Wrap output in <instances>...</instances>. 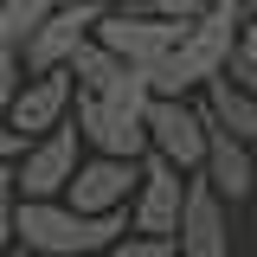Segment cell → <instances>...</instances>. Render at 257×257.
Segmentation results:
<instances>
[{"label": "cell", "instance_id": "6da1fadb", "mask_svg": "<svg viewBox=\"0 0 257 257\" xmlns=\"http://www.w3.org/2000/svg\"><path fill=\"white\" fill-rule=\"evenodd\" d=\"M128 238V219H84L64 199H20L13 212V251L26 257H103Z\"/></svg>", "mask_w": 257, "mask_h": 257}, {"label": "cell", "instance_id": "7a4b0ae2", "mask_svg": "<svg viewBox=\"0 0 257 257\" xmlns=\"http://www.w3.org/2000/svg\"><path fill=\"white\" fill-rule=\"evenodd\" d=\"M148 77L142 71H122L103 96H77V142H90L103 161H142L148 155V135H142V116H148Z\"/></svg>", "mask_w": 257, "mask_h": 257}, {"label": "cell", "instance_id": "3957f363", "mask_svg": "<svg viewBox=\"0 0 257 257\" xmlns=\"http://www.w3.org/2000/svg\"><path fill=\"white\" fill-rule=\"evenodd\" d=\"M187 39V26H174V20H161V13H148V7H122V13H103L90 32V45H103L116 64H128V71H155L174 45Z\"/></svg>", "mask_w": 257, "mask_h": 257}, {"label": "cell", "instance_id": "277c9868", "mask_svg": "<svg viewBox=\"0 0 257 257\" xmlns=\"http://www.w3.org/2000/svg\"><path fill=\"white\" fill-rule=\"evenodd\" d=\"M135 180H142V161H77L71 187H64V206L84 212V219H128V199H135Z\"/></svg>", "mask_w": 257, "mask_h": 257}, {"label": "cell", "instance_id": "5b68a950", "mask_svg": "<svg viewBox=\"0 0 257 257\" xmlns=\"http://www.w3.org/2000/svg\"><path fill=\"white\" fill-rule=\"evenodd\" d=\"M142 135H148V155L167 161L174 174H199V155H206V116L199 103H148L142 116Z\"/></svg>", "mask_w": 257, "mask_h": 257}, {"label": "cell", "instance_id": "8992f818", "mask_svg": "<svg viewBox=\"0 0 257 257\" xmlns=\"http://www.w3.org/2000/svg\"><path fill=\"white\" fill-rule=\"evenodd\" d=\"M180 199H187V174H174L167 161L142 155V180H135V199H128V231L174 244V231H180Z\"/></svg>", "mask_w": 257, "mask_h": 257}, {"label": "cell", "instance_id": "52a82bcc", "mask_svg": "<svg viewBox=\"0 0 257 257\" xmlns=\"http://www.w3.org/2000/svg\"><path fill=\"white\" fill-rule=\"evenodd\" d=\"M96 20H103L96 7H84V0H64L58 13H52V20H45V26L26 39V52H20L26 77H52V71H64V64H71L84 45H90Z\"/></svg>", "mask_w": 257, "mask_h": 257}, {"label": "cell", "instance_id": "ba28073f", "mask_svg": "<svg viewBox=\"0 0 257 257\" xmlns=\"http://www.w3.org/2000/svg\"><path fill=\"white\" fill-rule=\"evenodd\" d=\"M77 128L64 122L52 128V135H39V142H26V155H20V167H13V187H20V199H64V187H71V174H77Z\"/></svg>", "mask_w": 257, "mask_h": 257}, {"label": "cell", "instance_id": "9c48e42d", "mask_svg": "<svg viewBox=\"0 0 257 257\" xmlns=\"http://www.w3.org/2000/svg\"><path fill=\"white\" fill-rule=\"evenodd\" d=\"M174 257H231V212H225V199L206 187L199 174H187V199H180Z\"/></svg>", "mask_w": 257, "mask_h": 257}, {"label": "cell", "instance_id": "30bf717a", "mask_svg": "<svg viewBox=\"0 0 257 257\" xmlns=\"http://www.w3.org/2000/svg\"><path fill=\"white\" fill-rule=\"evenodd\" d=\"M71 103H77V84L52 71V77H26L20 96H13V109H7V128L20 135V142H39V135H52V128L71 122Z\"/></svg>", "mask_w": 257, "mask_h": 257}, {"label": "cell", "instance_id": "8fae6325", "mask_svg": "<svg viewBox=\"0 0 257 257\" xmlns=\"http://www.w3.org/2000/svg\"><path fill=\"white\" fill-rule=\"evenodd\" d=\"M206 116V109H199ZM199 180L219 193L225 206H244L257 187V167H251V148L244 142H231L225 128H212V116H206V155H199Z\"/></svg>", "mask_w": 257, "mask_h": 257}, {"label": "cell", "instance_id": "7c38bea8", "mask_svg": "<svg viewBox=\"0 0 257 257\" xmlns=\"http://www.w3.org/2000/svg\"><path fill=\"white\" fill-rule=\"evenodd\" d=\"M206 116H212V128H225L231 142H244V148H257V96L231 90L225 77H212L206 84V103H199Z\"/></svg>", "mask_w": 257, "mask_h": 257}, {"label": "cell", "instance_id": "4fadbf2b", "mask_svg": "<svg viewBox=\"0 0 257 257\" xmlns=\"http://www.w3.org/2000/svg\"><path fill=\"white\" fill-rule=\"evenodd\" d=\"M58 7L64 0H0V45H7V52H26V39L45 26Z\"/></svg>", "mask_w": 257, "mask_h": 257}, {"label": "cell", "instance_id": "5bb4252c", "mask_svg": "<svg viewBox=\"0 0 257 257\" xmlns=\"http://www.w3.org/2000/svg\"><path fill=\"white\" fill-rule=\"evenodd\" d=\"M20 84H26V64H20V52H7V45H0V122H7V109H13Z\"/></svg>", "mask_w": 257, "mask_h": 257}, {"label": "cell", "instance_id": "9a60e30c", "mask_svg": "<svg viewBox=\"0 0 257 257\" xmlns=\"http://www.w3.org/2000/svg\"><path fill=\"white\" fill-rule=\"evenodd\" d=\"M103 257H174V244H167V238H135V231H128V238H116Z\"/></svg>", "mask_w": 257, "mask_h": 257}, {"label": "cell", "instance_id": "2e32d148", "mask_svg": "<svg viewBox=\"0 0 257 257\" xmlns=\"http://www.w3.org/2000/svg\"><path fill=\"white\" fill-rule=\"evenodd\" d=\"M142 7H148V13H161V20H174V26H193L212 0H142Z\"/></svg>", "mask_w": 257, "mask_h": 257}, {"label": "cell", "instance_id": "e0dca14e", "mask_svg": "<svg viewBox=\"0 0 257 257\" xmlns=\"http://www.w3.org/2000/svg\"><path fill=\"white\" fill-rule=\"evenodd\" d=\"M13 212H20V187L13 174H0V251H13Z\"/></svg>", "mask_w": 257, "mask_h": 257}, {"label": "cell", "instance_id": "ac0fdd59", "mask_svg": "<svg viewBox=\"0 0 257 257\" xmlns=\"http://www.w3.org/2000/svg\"><path fill=\"white\" fill-rule=\"evenodd\" d=\"M20 155H26V142H20L13 128L0 122V174H13V167H20Z\"/></svg>", "mask_w": 257, "mask_h": 257}, {"label": "cell", "instance_id": "d6986e66", "mask_svg": "<svg viewBox=\"0 0 257 257\" xmlns=\"http://www.w3.org/2000/svg\"><path fill=\"white\" fill-rule=\"evenodd\" d=\"M238 52L257 64V7H251V20H244V32H238Z\"/></svg>", "mask_w": 257, "mask_h": 257}, {"label": "cell", "instance_id": "ffe728a7", "mask_svg": "<svg viewBox=\"0 0 257 257\" xmlns=\"http://www.w3.org/2000/svg\"><path fill=\"white\" fill-rule=\"evenodd\" d=\"M84 7H96V13H122V7H142V0H84Z\"/></svg>", "mask_w": 257, "mask_h": 257}, {"label": "cell", "instance_id": "44dd1931", "mask_svg": "<svg viewBox=\"0 0 257 257\" xmlns=\"http://www.w3.org/2000/svg\"><path fill=\"white\" fill-rule=\"evenodd\" d=\"M0 257H26V251H0Z\"/></svg>", "mask_w": 257, "mask_h": 257}, {"label": "cell", "instance_id": "7402d4cb", "mask_svg": "<svg viewBox=\"0 0 257 257\" xmlns=\"http://www.w3.org/2000/svg\"><path fill=\"white\" fill-rule=\"evenodd\" d=\"M251 7H257V0H251Z\"/></svg>", "mask_w": 257, "mask_h": 257}]
</instances>
